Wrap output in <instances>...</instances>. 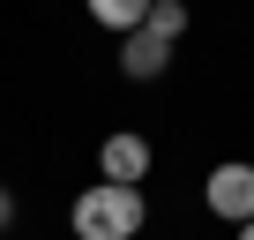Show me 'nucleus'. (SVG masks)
Listing matches in <instances>:
<instances>
[{
  "instance_id": "nucleus-1",
  "label": "nucleus",
  "mask_w": 254,
  "mask_h": 240,
  "mask_svg": "<svg viewBox=\"0 0 254 240\" xmlns=\"http://www.w3.org/2000/svg\"><path fill=\"white\" fill-rule=\"evenodd\" d=\"M150 218L142 188H120V180H97L75 195V240H135Z\"/></svg>"
},
{
  "instance_id": "nucleus-2",
  "label": "nucleus",
  "mask_w": 254,
  "mask_h": 240,
  "mask_svg": "<svg viewBox=\"0 0 254 240\" xmlns=\"http://www.w3.org/2000/svg\"><path fill=\"white\" fill-rule=\"evenodd\" d=\"M202 203H209L224 225H247V218H254V165H247V158H224V165H209V180H202Z\"/></svg>"
},
{
  "instance_id": "nucleus-3",
  "label": "nucleus",
  "mask_w": 254,
  "mask_h": 240,
  "mask_svg": "<svg viewBox=\"0 0 254 240\" xmlns=\"http://www.w3.org/2000/svg\"><path fill=\"white\" fill-rule=\"evenodd\" d=\"M97 165H105V180H120V188H135V180L150 173V143H142L135 128H120V135H105Z\"/></svg>"
},
{
  "instance_id": "nucleus-4",
  "label": "nucleus",
  "mask_w": 254,
  "mask_h": 240,
  "mask_svg": "<svg viewBox=\"0 0 254 240\" xmlns=\"http://www.w3.org/2000/svg\"><path fill=\"white\" fill-rule=\"evenodd\" d=\"M165 60H172V45H165L157 30H127V38H120V68L135 75V83H157Z\"/></svg>"
},
{
  "instance_id": "nucleus-5",
  "label": "nucleus",
  "mask_w": 254,
  "mask_h": 240,
  "mask_svg": "<svg viewBox=\"0 0 254 240\" xmlns=\"http://www.w3.org/2000/svg\"><path fill=\"white\" fill-rule=\"evenodd\" d=\"M82 8H90V15L105 23V30H120V38H127V30H142L150 0H82Z\"/></svg>"
},
{
  "instance_id": "nucleus-6",
  "label": "nucleus",
  "mask_w": 254,
  "mask_h": 240,
  "mask_svg": "<svg viewBox=\"0 0 254 240\" xmlns=\"http://www.w3.org/2000/svg\"><path fill=\"white\" fill-rule=\"evenodd\" d=\"M142 30H157L165 45H180V38H187V0H150V15H142Z\"/></svg>"
},
{
  "instance_id": "nucleus-7",
  "label": "nucleus",
  "mask_w": 254,
  "mask_h": 240,
  "mask_svg": "<svg viewBox=\"0 0 254 240\" xmlns=\"http://www.w3.org/2000/svg\"><path fill=\"white\" fill-rule=\"evenodd\" d=\"M8 225H15V195L0 188V233H8Z\"/></svg>"
},
{
  "instance_id": "nucleus-8",
  "label": "nucleus",
  "mask_w": 254,
  "mask_h": 240,
  "mask_svg": "<svg viewBox=\"0 0 254 240\" xmlns=\"http://www.w3.org/2000/svg\"><path fill=\"white\" fill-rule=\"evenodd\" d=\"M239 240H254V218H247V225H239Z\"/></svg>"
}]
</instances>
